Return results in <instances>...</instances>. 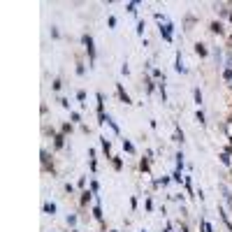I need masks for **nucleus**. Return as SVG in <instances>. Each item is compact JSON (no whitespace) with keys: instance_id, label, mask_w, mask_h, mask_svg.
<instances>
[{"instance_id":"obj_1","label":"nucleus","mask_w":232,"mask_h":232,"mask_svg":"<svg viewBox=\"0 0 232 232\" xmlns=\"http://www.w3.org/2000/svg\"><path fill=\"white\" fill-rule=\"evenodd\" d=\"M81 42L86 44L88 53H91V60H93V58H95V47H93V37H91V35H84V37H81Z\"/></svg>"},{"instance_id":"obj_2","label":"nucleus","mask_w":232,"mask_h":232,"mask_svg":"<svg viewBox=\"0 0 232 232\" xmlns=\"http://www.w3.org/2000/svg\"><path fill=\"white\" fill-rule=\"evenodd\" d=\"M160 35L167 40V42H172V23H165V26H160Z\"/></svg>"},{"instance_id":"obj_3","label":"nucleus","mask_w":232,"mask_h":232,"mask_svg":"<svg viewBox=\"0 0 232 232\" xmlns=\"http://www.w3.org/2000/svg\"><path fill=\"white\" fill-rule=\"evenodd\" d=\"M44 211L53 216V213H56V204H53V202H44Z\"/></svg>"},{"instance_id":"obj_4","label":"nucleus","mask_w":232,"mask_h":232,"mask_svg":"<svg viewBox=\"0 0 232 232\" xmlns=\"http://www.w3.org/2000/svg\"><path fill=\"white\" fill-rule=\"evenodd\" d=\"M118 95H121V100H123V102H126V104L130 102V98H128V93H126V91H123V88H121V86H118Z\"/></svg>"},{"instance_id":"obj_5","label":"nucleus","mask_w":232,"mask_h":232,"mask_svg":"<svg viewBox=\"0 0 232 232\" xmlns=\"http://www.w3.org/2000/svg\"><path fill=\"white\" fill-rule=\"evenodd\" d=\"M123 149H126V151H130V153H135V146L130 144V142H126V139H123Z\"/></svg>"},{"instance_id":"obj_6","label":"nucleus","mask_w":232,"mask_h":232,"mask_svg":"<svg viewBox=\"0 0 232 232\" xmlns=\"http://www.w3.org/2000/svg\"><path fill=\"white\" fill-rule=\"evenodd\" d=\"M88 200H91V193H88V190H86V193H81V202H84V204H86V202H88Z\"/></svg>"},{"instance_id":"obj_7","label":"nucleus","mask_w":232,"mask_h":232,"mask_svg":"<svg viewBox=\"0 0 232 232\" xmlns=\"http://www.w3.org/2000/svg\"><path fill=\"white\" fill-rule=\"evenodd\" d=\"M93 216H95V218H102V209H100V207L93 209Z\"/></svg>"},{"instance_id":"obj_8","label":"nucleus","mask_w":232,"mask_h":232,"mask_svg":"<svg viewBox=\"0 0 232 232\" xmlns=\"http://www.w3.org/2000/svg\"><path fill=\"white\" fill-rule=\"evenodd\" d=\"M176 165H179V167L183 165V153H176Z\"/></svg>"},{"instance_id":"obj_9","label":"nucleus","mask_w":232,"mask_h":232,"mask_svg":"<svg viewBox=\"0 0 232 232\" xmlns=\"http://www.w3.org/2000/svg\"><path fill=\"white\" fill-rule=\"evenodd\" d=\"M56 146H58V149L63 146V135H56Z\"/></svg>"},{"instance_id":"obj_10","label":"nucleus","mask_w":232,"mask_h":232,"mask_svg":"<svg viewBox=\"0 0 232 232\" xmlns=\"http://www.w3.org/2000/svg\"><path fill=\"white\" fill-rule=\"evenodd\" d=\"M135 7H137V5H135V3H128V12H130V14H135V12H137V9H135Z\"/></svg>"},{"instance_id":"obj_11","label":"nucleus","mask_w":232,"mask_h":232,"mask_svg":"<svg viewBox=\"0 0 232 232\" xmlns=\"http://www.w3.org/2000/svg\"><path fill=\"white\" fill-rule=\"evenodd\" d=\"M202 232H211V225H209V223H207V221H204V223H202Z\"/></svg>"},{"instance_id":"obj_12","label":"nucleus","mask_w":232,"mask_h":232,"mask_svg":"<svg viewBox=\"0 0 232 232\" xmlns=\"http://www.w3.org/2000/svg\"><path fill=\"white\" fill-rule=\"evenodd\" d=\"M137 33H139V35L144 33V21H139V23H137Z\"/></svg>"},{"instance_id":"obj_13","label":"nucleus","mask_w":232,"mask_h":232,"mask_svg":"<svg viewBox=\"0 0 232 232\" xmlns=\"http://www.w3.org/2000/svg\"><path fill=\"white\" fill-rule=\"evenodd\" d=\"M195 102H197V104L202 102V93H200V91H195Z\"/></svg>"},{"instance_id":"obj_14","label":"nucleus","mask_w":232,"mask_h":232,"mask_svg":"<svg viewBox=\"0 0 232 232\" xmlns=\"http://www.w3.org/2000/svg\"><path fill=\"white\" fill-rule=\"evenodd\" d=\"M211 30H213V33H221L223 28H221V23H213V26H211Z\"/></svg>"},{"instance_id":"obj_15","label":"nucleus","mask_w":232,"mask_h":232,"mask_svg":"<svg viewBox=\"0 0 232 232\" xmlns=\"http://www.w3.org/2000/svg\"><path fill=\"white\" fill-rule=\"evenodd\" d=\"M197 53H200V56H204V53H207V49H204L202 44H197Z\"/></svg>"},{"instance_id":"obj_16","label":"nucleus","mask_w":232,"mask_h":232,"mask_svg":"<svg viewBox=\"0 0 232 232\" xmlns=\"http://www.w3.org/2000/svg\"><path fill=\"white\" fill-rule=\"evenodd\" d=\"M225 79H232V67H230V70H225Z\"/></svg>"},{"instance_id":"obj_17","label":"nucleus","mask_w":232,"mask_h":232,"mask_svg":"<svg viewBox=\"0 0 232 232\" xmlns=\"http://www.w3.org/2000/svg\"><path fill=\"white\" fill-rule=\"evenodd\" d=\"M230 47H232V37H230Z\"/></svg>"}]
</instances>
